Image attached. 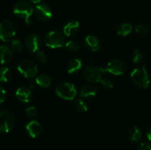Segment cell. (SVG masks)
<instances>
[{
	"label": "cell",
	"instance_id": "24",
	"mask_svg": "<svg viewBox=\"0 0 151 150\" xmlns=\"http://www.w3.org/2000/svg\"><path fill=\"white\" fill-rule=\"evenodd\" d=\"M11 49L15 52H21L23 49L22 42L19 39H13L11 41Z\"/></svg>",
	"mask_w": 151,
	"mask_h": 150
},
{
	"label": "cell",
	"instance_id": "2",
	"mask_svg": "<svg viewBox=\"0 0 151 150\" xmlns=\"http://www.w3.org/2000/svg\"><path fill=\"white\" fill-rule=\"evenodd\" d=\"M131 78L134 83L141 88H147L150 85L148 74L144 66L134 69L131 73Z\"/></svg>",
	"mask_w": 151,
	"mask_h": 150
},
{
	"label": "cell",
	"instance_id": "15",
	"mask_svg": "<svg viewBox=\"0 0 151 150\" xmlns=\"http://www.w3.org/2000/svg\"><path fill=\"white\" fill-rule=\"evenodd\" d=\"M13 50L11 47L7 45L0 46V63L7 64L11 61L13 58Z\"/></svg>",
	"mask_w": 151,
	"mask_h": 150
},
{
	"label": "cell",
	"instance_id": "18",
	"mask_svg": "<svg viewBox=\"0 0 151 150\" xmlns=\"http://www.w3.org/2000/svg\"><path fill=\"white\" fill-rule=\"evenodd\" d=\"M35 83L42 88H49L52 85V79L46 74H41L35 78Z\"/></svg>",
	"mask_w": 151,
	"mask_h": 150
},
{
	"label": "cell",
	"instance_id": "4",
	"mask_svg": "<svg viewBox=\"0 0 151 150\" xmlns=\"http://www.w3.org/2000/svg\"><path fill=\"white\" fill-rule=\"evenodd\" d=\"M47 46L51 49L61 48L66 44L65 37L63 33L58 31H51L44 38Z\"/></svg>",
	"mask_w": 151,
	"mask_h": 150
},
{
	"label": "cell",
	"instance_id": "8",
	"mask_svg": "<svg viewBox=\"0 0 151 150\" xmlns=\"http://www.w3.org/2000/svg\"><path fill=\"white\" fill-rule=\"evenodd\" d=\"M101 71L112 74L116 76L123 74L126 71V66L122 60L114 59L109 61L104 69H100Z\"/></svg>",
	"mask_w": 151,
	"mask_h": 150
},
{
	"label": "cell",
	"instance_id": "22",
	"mask_svg": "<svg viewBox=\"0 0 151 150\" xmlns=\"http://www.w3.org/2000/svg\"><path fill=\"white\" fill-rule=\"evenodd\" d=\"M129 136L133 142H138L142 138V132L137 126H134L130 130Z\"/></svg>",
	"mask_w": 151,
	"mask_h": 150
},
{
	"label": "cell",
	"instance_id": "13",
	"mask_svg": "<svg viewBox=\"0 0 151 150\" xmlns=\"http://www.w3.org/2000/svg\"><path fill=\"white\" fill-rule=\"evenodd\" d=\"M16 96L19 101L22 102L27 103L32 99V91L29 88L25 86H22L18 88L16 91Z\"/></svg>",
	"mask_w": 151,
	"mask_h": 150
},
{
	"label": "cell",
	"instance_id": "23",
	"mask_svg": "<svg viewBox=\"0 0 151 150\" xmlns=\"http://www.w3.org/2000/svg\"><path fill=\"white\" fill-rule=\"evenodd\" d=\"M65 46L66 47L67 49H69V51H78V50L80 49V47H81V45H80L79 43L76 41H74V40H71V41H69L68 42L66 43L65 44Z\"/></svg>",
	"mask_w": 151,
	"mask_h": 150
},
{
	"label": "cell",
	"instance_id": "21",
	"mask_svg": "<svg viewBox=\"0 0 151 150\" xmlns=\"http://www.w3.org/2000/svg\"><path fill=\"white\" fill-rule=\"evenodd\" d=\"M12 76V71L8 67L0 68V82H6L10 79Z\"/></svg>",
	"mask_w": 151,
	"mask_h": 150
},
{
	"label": "cell",
	"instance_id": "17",
	"mask_svg": "<svg viewBox=\"0 0 151 150\" xmlns=\"http://www.w3.org/2000/svg\"><path fill=\"white\" fill-rule=\"evenodd\" d=\"M97 93V88L92 85H87L83 87L80 91V96L82 98L91 99L96 96Z\"/></svg>",
	"mask_w": 151,
	"mask_h": 150
},
{
	"label": "cell",
	"instance_id": "3",
	"mask_svg": "<svg viewBox=\"0 0 151 150\" xmlns=\"http://www.w3.org/2000/svg\"><path fill=\"white\" fill-rule=\"evenodd\" d=\"M16 33V26L11 21L4 20L0 22V41L3 42L12 41Z\"/></svg>",
	"mask_w": 151,
	"mask_h": 150
},
{
	"label": "cell",
	"instance_id": "26",
	"mask_svg": "<svg viewBox=\"0 0 151 150\" xmlns=\"http://www.w3.org/2000/svg\"><path fill=\"white\" fill-rule=\"evenodd\" d=\"M100 83L103 85V87L106 88H109V89H111L114 87V82L111 78L109 77H104L100 79Z\"/></svg>",
	"mask_w": 151,
	"mask_h": 150
},
{
	"label": "cell",
	"instance_id": "5",
	"mask_svg": "<svg viewBox=\"0 0 151 150\" xmlns=\"http://www.w3.org/2000/svg\"><path fill=\"white\" fill-rule=\"evenodd\" d=\"M55 93L59 97L65 100H73L77 95L75 85L69 82H62L55 88Z\"/></svg>",
	"mask_w": 151,
	"mask_h": 150
},
{
	"label": "cell",
	"instance_id": "33",
	"mask_svg": "<svg viewBox=\"0 0 151 150\" xmlns=\"http://www.w3.org/2000/svg\"><path fill=\"white\" fill-rule=\"evenodd\" d=\"M147 138L149 141H151V126L149 127V129L147 131Z\"/></svg>",
	"mask_w": 151,
	"mask_h": 150
},
{
	"label": "cell",
	"instance_id": "31",
	"mask_svg": "<svg viewBox=\"0 0 151 150\" xmlns=\"http://www.w3.org/2000/svg\"><path fill=\"white\" fill-rule=\"evenodd\" d=\"M6 98V91L2 87L0 86V104L3 103Z\"/></svg>",
	"mask_w": 151,
	"mask_h": 150
},
{
	"label": "cell",
	"instance_id": "20",
	"mask_svg": "<svg viewBox=\"0 0 151 150\" xmlns=\"http://www.w3.org/2000/svg\"><path fill=\"white\" fill-rule=\"evenodd\" d=\"M132 25L128 22H124V23L119 24V26H117V29H116V32L120 36H127L132 32Z\"/></svg>",
	"mask_w": 151,
	"mask_h": 150
},
{
	"label": "cell",
	"instance_id": "30",
	"mask_svg": "<svg viewBox=\"0 0 151 150\" xmlns=\"http://www.w3.org/2000/svg\"><path fill=\"white\" fill-rule=\"evenodd\" d=\"M25 112H26L27 116L29 118H35L37 116V110L33 106L28 107L25 110Z\"/></svg>",
	"mask_w": 151,
	"mask_h": 150
},
{
	"label": "cell",
	"instance_id": "10",
	"mask_svg": "<svg viewBox=\"0 0 151 150\" xmlns=\"http://www.w3.org/2000/svg\"><path fill=\"white\" fill-rule=\"evenodd\" d=\"M34 12H35V15L37 19L42 21L50 20L52 16V12L50 6L44 3L38 4L35 7Z\"/></svg>",
	"mask_w": 151,
	"mask_h": 150
},
{
	"label": "cell",
	"instance_id": "19",
	"mask_svg": "<svg viewBox=\"0 0 151 150\" xmlns=\"http://www.w3.org/2000/svg\"><path fill=\"white\" fill-rule=\"evenodd\" d=\"M82 67V60L79 58H75L71 60L67 66V71L69 74H75L81 70Z\"/></svg>",
	"mask_w": 151,
	"mask_h": 150
},
{
	"label": "cell",
	"instance_id": "16",
	"mask_svg": "<svg viewBox=\"0 0 151 150\" xmlns=\"http://www.w3.org/2000/svg\"><path fill=\"white\" fill-rule=\"evenodd\" d=\"M85 46L90 51H97L100 48V42L96 36L88 35L85 38Z\"/></svg>",
	"mask_w": 151,
	"mask_h": 150
},
{
	"label": "cell",
	"instance_id": "6",
	"mask_svg": "<svg viewBox=\"0 0 151 150\" xmlns=\"http://www.w3.org/2000/svg\"><path fill=\"white\" fill-rule=\"evenodd\" d=\"M14 114L10 110L0 112V132L7 133L13 129L15 124Z\"/></svg>",
	"mask_w": 151,
	"mask_h": 150
},
{
	"label": "cell",
	"instance_id": "32",
	"mask_svg": "<svg viewBox=\"0 0 151 150\" xmlns=\"http://www.w3.org/2000/svg\"><path fill=\"white\" fill-rule=\"evenodd\" d=\"M137 150H151V146L147 143H142L139 144Z\"/></svg>",
	"mask_w": 151,
	"mask_h": 150
},
{
	"label": "cell",
	"instance_id": "9",
	"mask_svg": "<svg viewBox=\"0 0 151 150\" xmlns=\"http://www.w3.org/2000/svg\"><path fill=\"white\" fill-rule=\"evenodd\" d=\"M83 74L86 79L91 83L100 82V79H102L100 69L93 65H89L86 68Z\"/></svg>",
	"mask_w": 151,
	"mask_h": 150
},
{
	"label": "cell",
	"instance_id": "25",
	"mask_svg": "<svg viewBox=\"0 0 151 150\" xmlns=\"http://www.w3.org/2000/svg\"><path fill=\"white\" fill-rule=\"evenodd\" d=\"M75 104V108L78 110V111L83 113V112H86L87 110H88V106H87L86 103L83 99L76 100Z\"/></svg>",
	"mask_w": 151,
	"mask_h": 150
},
{
	"label": "cell",
	"instance_id": "11",
	"mask_svg": "<svg viewBox=\"0 0 151 150\" xmlns=\"http://www.w3.org/2000/svg\"><path fill=\"white\" fill-rule=\"evenodd\" d=\"M41 41L39 37L35 34H30L25 40V46L31 52H37L41 46Z\"/></svg>",
	"mask_w": 151,
	"mask_h": 150
},
{
	"label": "cell",
	"instance_id": "34",
	"mask_svg": "<svg viewBox=\"0 0 151 150\" xmlns=\"http://www.w3.org/2000/svg\"><path fill=\"white\" fill-rule=\"evenodd\" d=\"M29 1H31V2L35 3V4H36V3H39L41 0H29Z\"/></svg>",
	"mask_w": 151,
	"mask_h": 150
},
{
	"label": "cell",
	"instance_id": "14",
	"mask_svg": "<svg viewBox=\"0 0 151 150\" xmlns=\"http://www.w3.org/2000/svg\"><path fill=\"white\" fill-rule=\"evenodd\" d=\"M80 29V24L78 21L72 20L63 26V34L67 37H72L76 35Z\"/></svg>",
	"mask_w": 151,
	"mask_h": 150
},
{
	"label": "cell",
	"instance_id": "12",
	"mask_svg": "<svg viewBox=\"0 0 151 150\" xmlns=\"http://www.w3.org/2000/svg\"><path fill=\"white\" fill-rule=\"evenodd\" d=\"M26 130L28 135L31 138H35L41 133L42 127H41V125L39 122L32 120L26 125Z\"/></svg>",
	"mask_w": 151,
	"mask_h": 150
},
{
	"label": "cell",
	"instance_id": "29",
	"mask_svg": "<svg viewBox=\"0 0 151 150\" xmlns=\"http://www.w3.org/2000/svg\"><path fill=\"white\" fill-rule=\"evenodd\" d=\"M36 59L39 63H42V64H44L47 61V55L45 53L41 51H38L36 52Z\"/></svg>",
	"mask_w": 151,
	"mask_h": 150
},
{
	"label": "cell",
	"instance_id": "7",
	"mask_svg": "<svg viewBox=\"0 0 151 150\" xmlns=\"http://www.w3.org/2000/svg\"><path fill=\"white\" fill-rule=\"evenodd\" d=\"M17 69L22 76L28 79L33 78L38 73V66L30 60H24L21 62Z\"/></svg>",
	"mask_w": 151,
	"mask_h": 150
},
{
	"label": "cell",
	"instance_id": "28",
	"mask_svg": "<svg viewBox=\"0 0 151 150\" xmlns=\"http://www.w3.org/2000/svg\"><path fill=\"white\" fill-rule=\"evenodd\" d=\"M135 31L140 35H145L148 32V29L145 25L137 24L135 26Z\"/></svg>",
	"mask_w": 151,
	"mask_h": 150
},
{
	"label": "cell",
	"instance_id": "1",
	"mask_svg": "<svg viewBox=\"0 0 151 150\" xmlns=\"http://www.w3.org/2000/svg\"><path fill=\"white\" fill-rule=\"evenodd\" d=\"M34 9L30 3L27 1H19L13 7V13L20 19H23L27 24H31V16L33 14Z\"/></svg>",
	"mask_w": 151,
	"mask_h": 150
},
{
	"label": "cell",
	"instance_id": "27",
	"mask_svg": "<svg viewBox=\"0 0 151 150\" xmlns=\"http://www.w3.org/2000/svg\"><path fill=\"white\" fill-rule=\"evenodd\" d=\"M142 54L139 49H135L132 54V61L134 63H139L142 60Z\"/></svg>",
	"mask_w": 151,
	"mask_h": 150
}]
</instances>
